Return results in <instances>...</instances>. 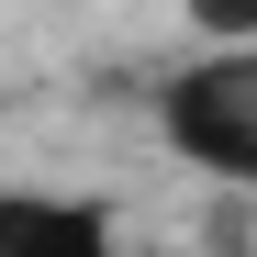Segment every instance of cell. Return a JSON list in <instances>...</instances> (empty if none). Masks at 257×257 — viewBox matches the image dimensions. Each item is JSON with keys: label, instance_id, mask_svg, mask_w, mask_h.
Here are the masks:
<instances>
[{"label": "cell", "instance_id": "cell-1", "mask_svg": "<svg viewBox=\"0 0 257 257\" xmlns=\"http://www.w3.org/2000/svg\"><path fill=\"white\" fill-rule=\"evenodd\" d=\"M157 146L212 190H257V45H190L146 90Z\"/></svg>", "mask_w": 257, "mask_h": 257}, {"label": "cell", "instance_id": "cell-2", "mask_svg": "<svg viewBox=\"0 0 257 257\" xmlns=\"http://www.w3.org/2000/svg\"><path fill=\"white\" fill-rule=\"evenodd\" d=\"M0 257H123V212L101 190L0 179Z\"/></svg>", "mask_w": 257, "mask_h": 257}, {"label": "cell", "instance_id": "cell-3", "mask_svg": "<svg viewBox=\"0 0 257 257\" xmlns=\"http://www.w3.org/2000/svg\"><path fill=\"white\" fill-rule=\"evenodd\" d=\"M190 12V45H246L257 34V0H179Z\"/></svg>", "mask_w": 257, "mask_h": 257}, {"label": "cell", "instance_id": "cell-4", "mask_svg": "<svg viewBox=\"0 0 257 257\" xmlns=\"http://www.w3.org/2000/svg\"><path fill=\"white\" fill-rule=\"evenodd\" d=\"M246 45H257V34H246Z\"/></svg>", "mask_w": 257, "mask_h": 257}]
</instances>
